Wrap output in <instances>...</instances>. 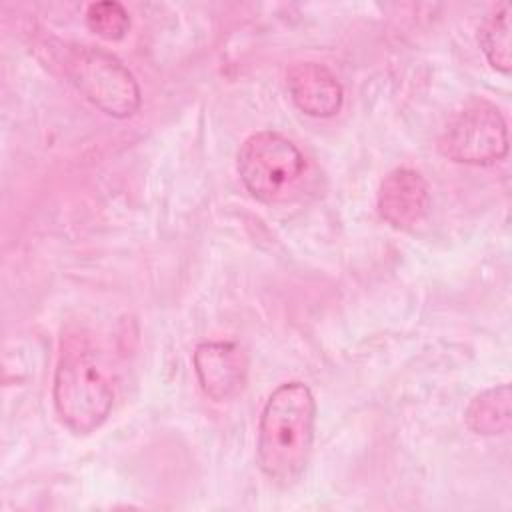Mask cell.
I'll return each instance as SVG.
<instances>
[{"label":"cell","instance_id":"6da1fadb","mask_svg":"<svg viewBox=\"0 0 512 512\" xmlns=\"http://www.w3.org/2000/svg\"><path fill=\"white\" fill-rule=\"evenodd\" d=\"M316 428V400L298 380L280 384L266 400L256 438V462L278 486L296 484L310 462Z\"/></svg>","mask_w":512,"mask_h":512},{"label":"cell","instance_id":"7a4b0ae2","mask_svg":"<svg viewBox=\"0 0 512 512\" xmlns=\"http://www.w3.org/2000/svg\"><path fill=\"white\" fill-rule=\"evenodd\" d=\"M52 398L58 418L74 434H90L108 420L114 386L88 336L80 332L62 336Z\"/></svg>","mask_w":512,"mask_h":512},{"label":"cell","instance_id":"3957f363","mask_svg":"<svg viewBox=\"0 0 512 512\" xmlns=\"http://www.w3.org/2000/svg\"><path fill=\"white\" fill-rule=\"evenodd\" d=\"M60 66L76 90L104 114L130 118L138 112L140 86L112 52L90 44H68L60 50Z\"/></svg>","mask_w":512,"mask_h":512},{"label":"cell","instance_id":"277c9868","mask_svg":"<svg viewBox=\"0 0 512 512\" xmlns=\"http://www.w3.org/2000/svg\"><path fill=\"white\" fill-rule=\"evenodd\" d=\"M236 168L246 190L260 202H280L300 182L306 160L298 146L274 130L250 134L238 150Z\"/></svg>","mask_w":512,"mask_h":512},{"label":"cell","instance_id":"5b68a950","mask_svg":"<svg viewBox=\"0 0 512 512\" xmlns=\"http://www.w3.org/2000/svg\"><path fill=\"white\" fill-rule=\"evenodd\" d=\"M438 152L458 164L490 166L508 154V126L500 108L486 98H472L456 110L442 134Z\"/></svg>","mask_w":512,"mask_h":512},{"label":"cell","instance_id":"8992f818","mask_svg":"<svg viewBox=\"0 0 512 512\" xmlns=\"http://www.w3.org/2000/svg\"><path fill=\"white\" fill-rule=\"evenodd\" d=\"M194 372L202 392L214 402L238 396L246 384L248 358L242 346L230 340L200 342L192 356Z\"/></svg>","mask_w":512,"mask_h":512},{"label":"cell","instance_id":"52a82bcc","mask_svg":"<svg viewBox=\"0 0 512 512\" xmlns=\"http://www.w3.org/2000/svg\"><path fill=\"white\" fill-rule=\"evenodd\" d=\"M376 204L386 224L396 230H410L430 210V186L418 170L400 166L382 178Z\"/></svg>","mask_w":512,"mask_h":512},{"label":"cell","instance_id":"ba28073f","mask_svg":"<svg viewBox=\"0 0 512 512\" xmlns=\"http://www.w3.org/2000/svg\"><path fill=\"white\" fill-rule=\"evenodd\" d=\"M286 88L296 108L312 118H330L344 102L338 78L332 70L314 60L294 62L286 70Z\"/></svg>","mask_w":512,"mask_h":512},{"label":"cell","instance_id":"9c48e42d","mask_svg":"<svg viewBox=\"0 0 512 512\" xmlns=\"http://www.w3.org/2000/svg\"><path fill=\"white\" fill-rule=\"evenodd\" d=\"M464 420L474 434H480V436L506 434L512 426L510 384L492 386L476 394L464 412Z\"/></svg>","mask_w":512,"mask_h":512},{"label":"cell","instance_id":"30bf717a","mask_svg":"<svg viewBox=\"0 0 512 512\" xmlns=\"http://www.w3.org/2000/svg\"><path fill=\"white\" fill-rule=\"evenodd\" d=\"M478 44L488 60V64L508 74L512 68L510 56V4L504 2L492 14H488L478 28Z\"/></svg>","mask_w":512,"mask_h":512},{"label":"cell","instance_id":"8fae6325","mask_svg":"<svg viewBox=\"0 0 512 512\" xmlns=\"http://www.w3.org/2000/svg\"><path fill=\"white\" fill-rule=\"evenodd\" d=\"M86 26L108 42L122 40L130 28V14L124 4L116 0H98L88 4L84 14Z\"/></svg>","mask_w":512,"mask_h":512}]
</instances>
